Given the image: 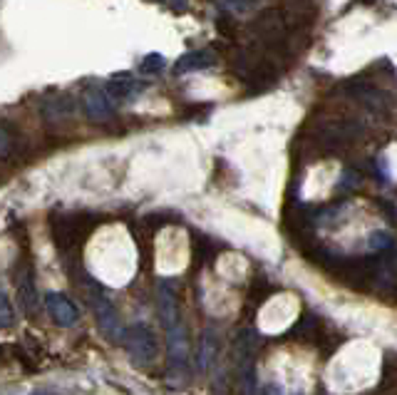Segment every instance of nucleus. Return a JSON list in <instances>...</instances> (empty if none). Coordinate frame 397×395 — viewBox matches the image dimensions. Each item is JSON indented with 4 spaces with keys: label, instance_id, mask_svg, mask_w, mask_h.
Returning <instances> with one entry per match:
<instances>
[{
    "label": "nucleus",
    "instance_id": "f257e3e1",
    "mask_svg": "<svg viewBox=\"0 0 397 395\" xmlns=\"http://www.w3.org/2000/svg\"><path fill=\"white\" fill-rule=\"evenodd\" d=\"M125 348L127 353L132 356L134 363H141V366H147L157 358V335L149 326L144 324H137V326H130L125 331Z\"/></svg>",
    "mask_w": 397,
    "mask_h": 395
},
{
    "label": "nucleus",
    "instance_id": "f03ea898",
    "mask_svg": "<svg viewBox=\"0 0 397 395\" xmlns=\"http://www.w3.org/2000/svg\"><path fill=\"white\" fill-rule=\"evenodd\" d=\"M92 308H95V316H97V326L109 340H125V331L120 324V313L115 311L112 301L102 293H95L92 296Z\"/></svg>",
    "mask_w": 397,
    "mask_h": 395
},
{
    "label": "nucleus",
    "instance_id": "7ed1b4c3",
    "mask_svg": "<svg viewBox=\"0 0 397 395\" xmlns=\"http://www.w3.org/2000/svg\"><path fill=\"white\" fill-rule=\"evenodd\" d=\"M115 99L109 97L107 90H88L82 95V110L92 122H107L115 115Z\"/></svg>",
    "mask_w": 397,
    "mask_h": 395
},
{
    "label": "nucleus",
    "instance_id": "20e7f679",
    "mask_svg": "<svg viewBox=\"0 0 397 395\" xmlns=\"http://www.w3.org/2000/svg\"><path fill=\"white\" fill-rule=\"evenodd\" d=\"M45 308H48L50 319L57 326H62V328H70V326H75L77 319H80L75 303H72L65 293H55V291L48 293V296H45Z\"/></svg>",
    "mask_w": 397,
    "mask_h": 395
},
{
    "label": "nucleus",
    "instance_id": "39448f33",
    "mask_svg": "<svg viewBox=\"0 0 397 395\" xmlns=\"http://www.w3.org/2000/svg\"><path fill=\"white\" fill-rule=\"evenodd\" d=\"M214 62H216V55H214L211 50H191V53H184V55L174 62V75L207 70V67H211Z\"/></svg>",
    "mask_w": 397,
    "mask_h": 395
},
{
    "label": "nucleus",
    "instance_id": "423d86ee",
    "mask_svg": "<svg viewBox=\"0 0 397 395\" xmlns=\"http://www.w3.org/2000/svg\"><path fill=\"white\" fill-rule=\"evenodd\" d=\"M107 95L112 99H117V102H125V99H132L137 92L141 90V85L137 83V80H132L127 72H122V75H115L112 80L107 83Z\"/></svg>",
    "mask_w": 397,
    "mask_h": 395
},
{
    "label": "nucleus",
    "instance_id": "0eeeda50",
    "mask_svg": "<svg viewBox=\"0 0 397 395\" xmlns=\"http://www.w3.org/2000/svg\"><path fill=\"white\" fill-rule=\"evenodd\" d=\"M350 90H353V95L360 99V102H365L370 110H377L382 112L385 110V95L380 92L377 88H372V85H365V83H358V85H350Z\"/></svg>",
    "mask_w": 397,
    "mask_h": 395
},
{
    "label": "nucleus",
    "instance_id": "6e6552de",
    "mask_svg": "<svg viewBox=\"0 0 397 395\" xmlns=\"http://www.w3.org/2000/svg\"><path fill=\"white\" fill-rule=\"evenodd\" d=\"M196 361H199L196 366H199V370H202V373H207L209 366L216 361V340H214L211 331H207V333L202 335V340H199V353H196Z\"/></svg>",
    "mask_w": 397,
    "mask_h": 395
},
{
    "label": "nucleus",
    "instance_id": "1a4fd4ad",
    "mask_svg": "<svg viewBox=\"0 0 397 395\" xmlns=\"http://www.w3.org/2000/svg\"><path fill=\"white\" fill-rule=\"evenodd\" d=\"M43 115L48 122H57V120H65V117L72 115V102L70 97H55L48 99L43 104Z\"/></svg>",
    "mask_w": 397,
    "mask_h": 395
},
{
    "label": "nucleus",
    "instance_id": "9d476101",
    "mask_svg": "<svg viewBox=\"0 0 397 395\" xmlns=\"http://www.w3.org/2000/svg\"><path fill=\"white\" fill-rule=\"evenodd\" d=\"M18 301H20V306H22V311H25V313L35 311L38 293H35V289H33V279H30V274L22 276V279L18 281Z\"/></svg>",
    "mask_w": 397,
    "mask_h": 395
},
{
    "label": "nucleus",
    "instance_id": "9b49d317",
    "mask_svg": "<svg viewBox=\"0 0 397 395\" xmlns=\"http://www.w3.org/2000/svg\"><path fill=\"white\" fill-rule=\"evenodd\" d=\"M164 65H167L164 55H159V53H149V55L139 62V72L141 75H157V72L164 70Z\"/></svg>",
    "mask_w": 397,
    "mask_h": 395
},
{
    "label": "nucleus",
    "instance_id": "f8f14e48",
    "mask_svg": "<svg viewBox=\"0 0 397 395\" xmlns=\"http://www.w3.org/2000/svg\"><path fill=\"white\" fill-rule=\"evenodd\" d=\"M392 247V236L387 231H372L370 234V249L372 251H387Z\"/></svg>",
    "mask_w": 397,
    "mask_h": 395
},
{
    "label": "nucleus",
    "instance_id": "ddd939ff",
    "mask_svg": "<svg viewBox=\"0 0 397 395\" xmlns=\"http://www.w3.org/2000/svg\"><path fill=\"white\" fill-rule=\"evenodd\" d=\"M0 311H3V316H0L3 328H8V326L13 324V308H11V301H8V293H3V298H0Z\"/></svg>",
    "mask_w": 397,
    "mask_h": 395
},
{
    "label": "nucleus",
    "instance_id": "4468645a",
    "mask_svg": "<svg viewBox=\"0 0 397 395\" xmlns=\"http://www.w3.org/2000/svg\"><path fill=\"white\" fill-rule=\"evenodd\" d=\"M169 8L172 13H186L189 11V0H159Z\"/></svg>",
    "mask_w": 397,
    "mask_h": 395
},
{
    "label": "nucleus",
    "instance_id": "2eb2a0df",
    "mask_svg": "<svg viewBox=\"0 0 397 395\" xmlns=\"http://www.w3.org/2000/svg\"><path fill=\"white\" fill-rule=\"evenodd\" d=\"M11 152V132H8V125H3V157H8Z\"/></svg>",
    "mask_w": 397,
    "mask_h": 395
},
{
    "label": "nucleus",
    "instance_id": "dca6fc26",
    "mask_svg": "<svg viewBox=\"0 0 397 395\" xmlns=\"http://www.w3.org/2000/svg\"><path fill=\"white\" fill-rule=\"evenodd\" d=\"M30 395H60V393H55V390H48V388H38V390H33Z\"/></svg>",
    "mask_w": 397,
    "mask_h": 395
},
{
    "label": "nucleus",
    "instance_id": "f3484780",
    "mask_svg": "<svg viewBox=\"0 0 397 395\" xmlns=\"http://www.w3.org/2000/svg\"><path fill=\"white\" fill-rule=\"evenodd\" d=\"M363 3H370V0H363Z\"/></svg>",
    "mask_w": 397,
    "mask_h": 395
},
{
    "label": "nucleus",
    "instance_id": "a211bd4d",
    "mask_svg": "<svg viewBox=\"0 0 397 395\" xmlns=\"http://www.w3.org/2000/svg\"><path fill=\"white\" fill-rule=\"evenodd\" d=\"M256 3H258V0H256Z\"/></svg>",
    "mask_w": 397,
    "mask_h": 395
}]
</instances>
